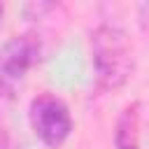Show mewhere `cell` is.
<instances>
[{
	"label": "cell",
	"instance_id": "1",
	"mask_svg": "<svg viewBox=\"0 0 149 149\" xmlns=\"http://www.w3.org/2000/svg\"><path fill=\"white\" fill-rule=\"evenodd\" d=\"M91 49L98 84L107 91L123 86L133 74V47L126 30L114 23H100L91 35Z\"/></svg>",
	"mask_w": 149,
	"mask_h": 149
},
{
	"label": "cell",
	"instance_id": "2",
	"mask_svg": "<svg viewBox=\"0 0 149 149\" xmlns=\"http://www.w3.org/2000/svg\"><path fill=\"white\" fill-rule=\"evenodd\" d=\"M28 119H30L33 133L51 149H58L72 133V116L65 102L51 93H42L33 98Z\"/></svg>",
	"mask_w": 149,
	"mask_h": 149
},
{
	"label": "cell",
	"instance_id": "3",
	"mask_svg": "<svg viewBox=\"0 0 149 149\" xmlns=\"http://www.w3.org/2000/svg\"><path fill=\"white\" fill-rule=\"evenodd\" d=\"M40 58V40L35 35H16L0 49V88H9L26 77Z\"/></svg>",
	"mask_w": 149,
	"mask_h": 149
},
{
	"label": "cell",
	"instance_id": "4",
	"mask_svg": "<svg viewBox=\"0 0 149 149\" xmlns=\"http://www.w3.org/2000/svg\"><path fill=\"white\" fill-rule=\"evenodd\" d=\"M130 121V109H126L123 119L119 121V130H116V149H137L135 137H133V126H128Z\"/></svg>",
	"mask_w": 149,
	"mask_h": 149
},
{
	"label": "cell",
	"instance_id": "5",
	"mask_svg": "<svg viewBox=\"0 0 149 149\" xmlns=\"http://www.w3.org/2000/svg\"><path fill=\"white\" fill-rule=\"evenodd\" d=\"M140 26H142L144 33H149V2L140 5Z\"/></svg>",
	"mask_w": 149,
	"mask_h": 149
},
{
	"label": "cell",
	"instance_id": "6",
	"mask_svg": "<svg viewBox=\"0 0 149 149\" xmlns=\"http://www.w3.org/2000/svg\"><path fill=\"white\" fill-rule=\"evenodd\" d=\"M0 149H12V144H9V137H7V133L0 128Z\"/></svg>",
	"mask_w": 149,
	"mask_h": 149
},
{
	"label": "cell",
	"instance_id": "7",
	"mask_svg": "<svg viewBox=\"0 0 149 149\" xmlns=\"http://www.w3.org/2000/svg\"><path fill=\"white\" fill-rule=\"evenodd\" d=\"M0 16H2V7H0Z\"/></svg>",
	"mask_w": 149,
	"mask_h": 149
}]
</instances>
